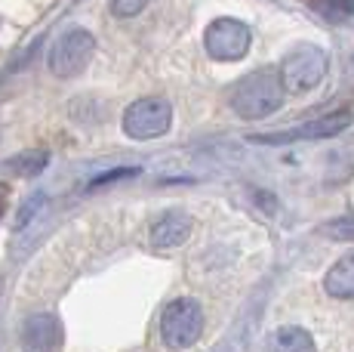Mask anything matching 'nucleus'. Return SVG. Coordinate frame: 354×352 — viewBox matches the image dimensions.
<instances>
[{"label":"nucleus","mask_w":354,"mask_h":352,"mask_svg":"<svg viewBox=\"0 0 354 352\" xmlns=\"http://www.w3.org/2000/svg\"><path fill=\"white\" fill-rule=\"evenodd\" d=\"M283 96H287V90H283L277 69H259L231 87L228 103L243 121H262L283 105Z\"/></svg>","instance_id":"obj_1"},{"label":"nucleus","mask_w":354,"mask_h":352,"mask_svg":"<svg viewBox=\"0 0 354 352\" xmlns=\"http://www.w3.org/2000/svg\"><path fill=\"white\" fill-rule=\"evenodd\" d=\"M281 84L287 93H308L315 90L326 74V53L315 44H302L283 56L281 69Z\"/></svg>","instance_id":"obj_2"},{"label":"nucleus","mask_w":354,"mask_h":352,"mask_svg":"<svg viewBox=\"0 0 354 352\" xmlns=\"http://www.w3.org/2000/svg\"><path fill=\"white\" fill-rule=\"evenodd\" d=\"M203 331V309L197 306L192 297H179V300L167 303L160 315V337L169 349H188L201 340Z\"/></svg>","instance_id":"obj_3"},{"label":"nucleus","mask_w":354,"mask_h":352,"mask_svg":"<svg viewBox=\"0 0 354 352\" xmlns=\"http://www.w3.org/2000/svg\"><path fill=\"white\" fill-rule=\"evenodd\" d=\"M173 124V105L163 96H145L127 105L124 112V133L129 139H158Z\"/></svg>","instance_id":"obj_4"},{"label":"nucleus","mask_w":354,"mask_h":352,"mask_svg":"<svg viewBox=\"0 0 354 352\" xmlns=\"http://www.w3.org/2000/svg\"><path fill=\"white\" fill-rule=\"evenodd\" d=\"M93 53H96V37L86 28H71L50 46L46 62H50V71L56 78H74V74H80L90 65Z\"/></svg>","instance_id":"obj_5"},{"label":"nucleus","mask_w":354,"mask_h":352,"mask_svg":"<svg viewBox=\"0 0 354 352\" xmlns=\"http://www.w3.org/2000/svg\"><path fill=\"white\" fill-rule=\"evenodd\" d=\"M250 28L241 22V19H216L209 22L207 35H203V46L207 53L216 59V62H237L250 53Z\"/></svg>","instance_id":"obj_6"},{"label":"nucleus","mask_w":354,"mask_h":352,"mask_svg":"<svg viewBox=\"0 0 354 352\" xmlns=\"http://www.w3.org/2000/svg\"><path fill=\"white\" fill-rule=\"evenodd\" d=\"M351 121H354V114L345 108V112H330V114H324V118L308 121V124L296 127V130L253 137V142H262V146H287V142H299V139H330V137H339L342 130H348Z\"/></svg>","instance_id":"obj_7"},{"label":"nucleus","mask_w":354,"mask_h":352,"mask_svg":"<svg viewBox=\"0 0 354 352\" xmlns=\"http://www.w3.org/2000/svg\"><path fill=\"white\" fill-rule=\"evenodd\" d=\"M62 322L53 313L31 315L22 324V346L28 352H56L62 346Z\"/></svg>","instance_id":"obj_8"},{"label":"nucleus","mask_w":354,"mask_h":352,"mask_svg":"<svg viewBox=\"0 0 354 352\" xmlns=\"http://www.w3.org/2000/svg\"><path fill=\"white\" fill-rule=\"evenodd\" d=\"M188 235H192V216L173 211V213H163L160 220L154 222V226H151V235H148V238H151V247L169 250V247L185 245Z\"/></svg>","instance_id":"obj_9"},{"label":"nucleus","mask_w":354,"mask_h":352,"mask_svg":"<svg viewBox=\"0 0 354 352\" xmlns=\"http://www.w3.org/2000/svg\"><path fill=\"white\" fill-rule=\"evenodd\" d=\"M265 352H315V340L305 328L287 324V328H277L274 334H268Z\"/></svg>","instance_id":"obj_10"},{"label":"nucleus","mask_w":354,"mask_h":352,"mask_svg":"<svg viewBox=\"0 0 354 352\" xmlns=\"http://www.w3.org/2000/svg\"><path fill=\"white\" fill-rule=\"evenodd\" d=\"M324 288L330 297H339V300H354V250L345 254L342 260L333 263V269L326 272Z\"/></svg>","instance_id":"obj_11"},{"label":"nucleus","mask_w":354,"mask_h":352,"mask_svg":"<svg viewBox=\"0 0 354 352\" xmlns=\"http://www.w3.org/2000/svg\"><path fill=\"white\" fill-rule=\"evenodd\" d=\"M46 164H50V152L46 148H28V152H19V155H12L10 161H6V170H10L12 176H37V173H44L46 170Z\"/></svg>","instance_id":"obj_12"},{"label":"nucleus","mask_w":354,"mask_h":352,"mask_svg":"<svg viewBox=\"0 0 354 352\" xmlns=\"http://www.w3.org/2000/svg\"><path fill=\"white\" fill-rule=\"evenodd\" d=\"M311 6L330 22H348L354 16V0H311Z\"/></svg>","instance_id":"obj_13"},{"label":"nucleus","mask_w":354,"mask_h":352,"mask_svg":"<svg viewBox=\"0 0 354 352\" xmlns=\"http://www.w3.org/2000/svg\"><path fill=\"white\" fill-rule=\"evenodd\" d=\"M321 232L326 235V238H333V241H354V213L336 216V220L324 222Z\"/></svg>","instance_id":"obj_14"},{"label":"nucleus","mask_w":354,"mask_h":352,"mask_svg":"<svg viewBox=\"0 0 354 352\" xmlns=\"http://www.w3.org/2000/svg\"><path fill=\"white\" fill-rule=\"evenodd\" d=\"M40 204H44V195H31V198L22 204V211L16 213V229H25V226H28V222L34 220V213L40 211Z\"/></svg>","instance_id":"obj_15"},{"label":"nucleus","mask_w":354,"mask_h":352,"mask_svg":"<svg viewBox=\"0 0 354 352\" xmlns=\"http://www.w3.org/2000/svg\"><path fill=\"white\" fill-rule=\"evenodd\" d=\"M148 6V0H111V12L120 19H129L136 12H142Z\"/></svg>","instance_id":"obj_16"},{"label":"nucleus","mask_w":354,"mask_h":352,"mask_svg":"<svg viewBox=\"0 0 354 352\" xmlns=\"http://www.w3.org/2000/svg\"><path fill=\"white\" fill-rule=\"evenodd\" d=\"M139 173V167H120V170H108L96 176V179L90 182V188H99V186H108V182H118V179H127V176H136Z\"/></svg>","instance_id":"obj_17"},{"label":"nucleus","mask_w":354,"mask_h":352,"mask_svg":"<svg viewBox=\"0 0 354 352\" xmlns=\"http://www.w3.org/2000/svg\"><path fill=\"white\" fill-rule=\"evenodd\" d=\"M0 216H3V204H0Z\"/></svg>","instance_id":"obj_18"}]
</instances>
